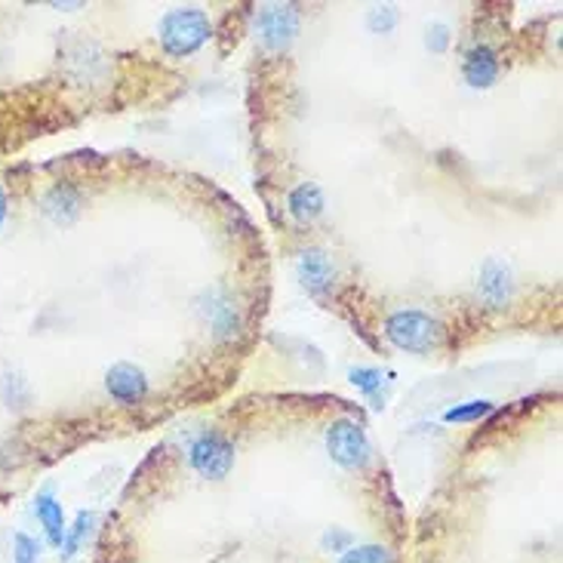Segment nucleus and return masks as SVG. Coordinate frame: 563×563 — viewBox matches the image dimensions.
<instances>
[{
  "instance_id": "obj_1",
  "label": "nucleus",
  "mask_w": 563,
  "mask_h": 563,
  "mask_svg": "<svg viewBox=\"0 0 563 563\" xmlns=\"http://www.w3.org/2000/svg\"><path fill=\"white\" fill-rule=\"evenodd\" d=\"M386 336L394 348L401 352H410V355H428V352H437L444 345V323L425 314V311H416V308H403V311H394L386 321Z\"/></svg>"
},
{
  "instance_id": "obj_2",
  "label": "nucleus",
  "mask_w": 563,
  "mask_h": 563,
  "mask_svg": "<svg viewBox=\"0 0 563 563\" xmlns=\"http://www.w3.org/2000/svg\"><path fill=\"white\" fill-rule=\"evenodd\" d=\"M209 16L197 7H179L161 19V44L170 56H192L209 41Z\"/></svg>"
},
{
  "instance_id": "obj_3",
  "label": "nucleus",
  "mask_w": 563,
  "mask_h": 563,
  "mask_svg": "<svg viewBox=\"0 0 563 563\" xmlns=\"http://www.w3.org/2000/svg\"><path fill=\"white\" fill-rule=\"evenodd\" d=\"M194 308H197L200 321H204L209 336L216 338V342H234L243 333L241 306H238L234 292L222 287V284L207 287V290L200 292Z\"/></svg>"
},
{
  "instance_id": "obj_4",
  "label": "nucleus",
  "mask_w": 563,
  "mask_h": 563,
  "mask_svg": "<svg viewBox=\"0 0 563 563\" xmlns=\"http://www.w3.org/2000/svg\"><path fill=\"white\" fill-rule=\"evenodd\" d=\"M326 452L336 466L348 468V471H360L370 466L372 444L364 425L355 418H336L326 428Z\"/></svg>"
},
{
  "instance_id": "obj_5",
  "label": "nucleus",
  "mask_w": 563,
  "mask_h": 563,
  "mask_svg": "<svg viewBox=\"0 0 563 563\" xmlns=\"http://www.w3.org/2000/svg\"><path fill=\"white\" fill-rule=\"evenodd\" d=\"M188 462L209 481H222L228 478V471L234 468V444L228 437L216 435V432H204L192 440L188 447Z\"/></svg>"
},
{
  "instance_id": "obj_6",
  "label": "nucleus",
  "mask_w": 563,
  "mask_h": 563,
  "mask_svg": "<svg viewBox=\"0 0 563 563\" xmlns=\"http://www.w3.org/2000/svg\"><path fill=\"white\" fill-rule=\"evenodd\" d=\"M256 34L265 49H287L299 34V10L292 3H265L256 13Z\"/></svg>"
},
{
  "instance_id": "obj_7",
  "label": "nucleus",
  "mask_w": 563,
  "mask_h": 563,
  "mask_svg": "<svg viewBox=\"0 0 563 563\" xmlns=\"http://www.w3.org/2000/svg\"><path fill=\"white\" fill-rule=\"evenodd\" d=\"M478 292H481L483 306L505 308L515 296V272L505 258H486L478 274Z\"/></svg>"
},
{
  "instance_id": "obj_8",
  "label": "nucleus",
  "mask_w": 563,
  "mask_h": 563,
  "mask_svg": "<svg viewBox=\"0 0 563 563\" xmlns=\"http://www.w3.org/2000/svg\"><path fill=\"white\" fill-rule=\"evenodd\" d=\"M105 391L114 401L133 406V403L146 401L148 394V376L142 367L136 364H114L112 370L105 372Z\"/></svg>"
},
{
  "instance_id": "obj_9",
  "label": "nucleus",
  "mask_w": 563,
  "mask_h": 563,
  "mask_svg": "<svg viewBox=\"0 0 563 563\" xmlns=\"http://www.w3.org/2000/svg\"><path fill=\"white\" fill-rule=\"evenodd\" d=\"M296 277H299V284L311 296H323V292L333 287V280H336V268H333V262H330L326 253H321V250H306L299 256V262H296Z\"/></svg>"
},
{
  "instance_id": "obj_10",
  "label": "nucleus",
  "mask_w": 563,
  "mask_h": 563,
  "mask_svg": "<svg viewBox=\"0 0 563 563\" xmlns=\"http://www.w3.org/2000/svg\"><path fill=\"white\" fill-rule=\"evenodd\" d=\"M462 74H466L468 87H474V90L493 87L496 78H499V56H496V49L486 47V44L468 49L466 59H462Z\"/></svg>"
},
{
  "instance_id": "obj_11",
  "label": "nucleus",
  "mask_w": 563,
  "mask_h": 563,
  "mask_svg": "<svg viewBox=\"0 0 563 563\" xmlns=\"http://www.w3.org/2000/svg\"><path fill=\"white\" fill-rule=\"evenodd\" d=\"M41 209H44V216H47L49 222L68 226V222H74L78 212H81V192H78L74 185H68V182H59V185L49 188Z\"/></svg>"
},
{
  "instance_id": "obj_12",
  "label": "nucleus",
  "mask_w": 563,
  "mask_h": 563,
  "mask_svg": "<svg viewBox=\"0 0 563 563\" xmlns=\"http://www.w3.org/2000/svg\"><path fill=\"white\" fill-rule=\"evenodd\" d=\"M34 515H37L41 527H44V532H47L49 545L62 548L68 527H65L62 502L53 496V490H49V486H44V490H41V493L34 496Z\"/></svg>"
},
{
  "instance_id": "obj_13",
  "label": "nucleus",
  "mask_w": 563,
  "mask_h": 563,
  "mask_svg": "<svg viewBox=\"0 0 563 563\" xmlns=\"http://www.w3.org/2000/svg\"><path fill=\"white\" fill-rule=\"evenodd\" d=\"M323 207H326V200H323L318 182H302L290 192V212L299 222H314L323 212Z\"/></svg>"
},
{
  "instance_id": "obj_14",
  "label": "nucleus",
  "mask_w": 563,
  "mask_h": 563,
  "mask_svg": "<svg viewBox=\"0 0 563 563\" xmlns=\"http://www.w3.org/2000/svg\"><path fill=\"white\" fill-rule=\"evenodd\" d=\"M348 379H352V386L357 388V391H364L367 398L372 401V406H379L382 410V403H379V398H382V388H386V376H382V370H376V367H355V370H348Z\"/></svg>"
},
{
  "instance_id": "obj_15",
  "label": "nucleus",
  "mask_w": 563,
  "mask_h": 563,
  "mask_svg": "<svg viewBox=\"0 0 563 563\" xmlns=\"http://www.w3.org/2000/svg\"><path fill=\"white\" fill-rule=\"evenodd\" d=\"M0 398L7 401V406H25V403L32 401L28 379L16 370L3 372V379H0Z\"/></svg>"
},
{
  "instance_id": "obj_16",
  "label": "nucleus",
  "mask_w": 563,
  "mask_h": 563,
  "mask_svg": "<svg viewBox=\"0 0 563 563\" xmlns=\"http://www.w3.org/2000/svg\"><path fill=\"white\" fill-rule=\"evenodd\" d=\"M93 524H96V515L93 512H81L78 520H74V527L65 532V542H62V558L65 561H71V558H78V551H81L83 539L93 532Z\"/></svg>"
},
{
  "instance_id": "obj_17",
  "label": "nucleus",
  "mask_w": 563,
  "mask_h": 563,
  "mask_svg": "<svg viewBox=\"0 0 563 563\" xmlns=\"http://www.w3.org/2000/svg\"><path fill=\"white\" fill-rule=\"evenodd\" d=\"M338 563H394L391 551L382 545H352Z\"/></svg>"
},
{
  "instance_id": "obj_18",
  "label": "nucleus",
  "mask_w": 563,
  "mask_h": 563,
  "mask_svg": "<svg viewBox=\"0 0 563 563\" xmlns=\"http://www.w3.org/2000/svg\"><path fill=\"white\" fill-rule=\"evenodd\" d=\"M493 413V403L490 401H468V403H459V406H450L444 418L447 422H481L483 416H490Z\"/></svg>"
},
{
  "instance_id": "obj_19",
  "label": "nucleus",
  "mask_w": 563,
  "mask_h": 563,
  "mask_svg": "<svg viewBox=\"0 0 563 563\" xmlns=\"http://www.w3.org/2000/svg\"><path fill=\"white\" fill-rule=\"evenodd\" d=\"M394 25H398V10L394 7H372L367 13V28L372 34L394 32Z\"/></svg>"
},
{
  "instance_id": "obj_20",
  "label": "nucleus",
  "mask_w": 563,
  "mask_h": 563,
  "mask_svg": "<svg viewBox=\"0 0 563 563\" xmlns=\"http://www.w3.org/2000/svg\"><path fill=\"white\" fill-rule=\"evenodd\" d=\"M13 561L16 563H41V542L28 532H16L13 539Z\"/></svg>"
},
{
  "instance_id": "obj_21",
  "label": "nucleus",
  "mask_w": 563,
  "mask_h": 563,
  "mask_svg": "<svg viewBox=\"0 0 563 563\" xmlns=\"http://www.w3.org/2000/svg\"><path fill=\"white\" fill-rule=\"evenodd\" d=\"M425 47L432 49V53H447V47H450V28H447L444 22L428 25V32H425Z\"/></svg>"
},
{
  "instance_id": "obj_22",
  "label": "nucleus",
  "mask_w": 563,
  "mask_h": 563,
  "mask_svg": "<svg viewBox=\"0 0 563 563\" xmlns=\"http://www.w3.org/2000/svg\"><path fill=\"white\" fill-rule=\"evenodd\" d=\"M352 542H355V536L345 530H336V527L323 532V539H321V545L326 548V551H336V554H345V551L352 548Z\"/></svg>"
},
{
  "instance_id": "obj_23",
  "label": "nucleus",
  "mask_w": 563,
  "mask_h": 563,
  "mask_svg": "<svg viewBox=\"0 0 563 563\" xmlns=\"http://www.w3.org/2000/svg\"><path fill=\"white\" fill-rule=\"evenodd\" d=\"M7 222V194H3V188H0V226Z\"/></svg>"
}]
</instances>
